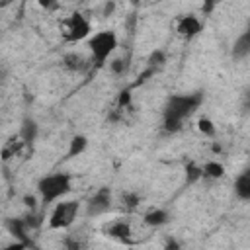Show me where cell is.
<instances>
[{
	"instance_id": "9a60e30c",
	"label": "cell",
	"mask_w": 250,
	"mask_h": 250,
	"mask_svg": "<svg viewBox=\"0 0 250 250\" xmlns=\"http://www.w3.org/2000/svg\"><path fill=\"white\" fill-rule=\"evenodd\" d=\"M23 148H25V145L21 143V139H20V137H12V139L2 146L0 156H2V160H10V158H14L16 154H20Z\"/></svg>"
},
{
	"instance_id": "8992f818",
	"label": "cell",
	"mask_w": 250,
	"mask_h": 250,
	"mask_svg": "<svg viewBox=\"0 0 250 250\" xmlns=\"http://www.w3.org/2000/svg\"><path fill=\"white\" fill-rule=\"evenodd\" d=\"M111 209V191L109 188H100L86 203V213L90 217H98V215H104Z\"/></svg>"
},
{
	"instance_id": "30bf717a",
	"label": "cell",
	"mask_w": 250,
	"mask_h": 250,
	"mask_svg": "<svg viewBox=\"0 0 250 250\" xmlns=\"http://www.w3.org/2000/svg\"><path fill=\"white\" fill-rule=\"evenodd\" d=\"M37 135H39V125H37V121L31 119V117H25V119L21 121L20 133H18V137L21 139V143H23L25 146H31V145L37 141Z\"/></svg>"
},
{
	"instance_id": "52a82bcc",
	"label": "cell",
	"mask_w": 250,
	"mask_h": 250,
	"mask_svg": "<svg viewBox=\"0 0 250 250\" xmlns=\"http://www.w3.org/2000/svg\"><path fill=\"white\" fill-rule=\"evenodd\" d=\"M201 27H203L201 20H199L197 16H193V14H186V16H182V18L178 20V23H176V31H178V35H180V37H186V39L195 37V35L201 31Z\"/></svg>"
},
{
	"instance_id": "83f0119b",
	"label": "cell",
	"mask_w": 250,
	"mask_h": 250,
	"mask_svg": "<svg viewBox=\"0 0 250 250\" xmlns=\"http://www.w3.org/2000/svg\"><path fill=\"white\" fill-rule=\"evenodd\" d=\"M113 8H115V4H105V10H104V14H105V16H109V14L113 12Z\"/></svg>"
},
{
	"instance_id": "ac0fdd59",
	"label": "cell",
	"mask_w": 250,
	"mask_h": 250,
	"mask_svg": "<svg viewBox=\"0 0 250 250\" xmlns=\"http://www.w3.org/2000/svg\"><path fill=\"white\" fill-rule=\"evenodd\" d=\"M197 129H199L203 135H207V137H213V135H215V125H213V121H211L209 117H201V119L197 121Z\"/></svg>"
},
{
	"instance_id": "6da1fadb",
	"label": "cell",
	"mask_w": 250,
	"mask_h": 250,
	"mask_svg": "<svg viewBox=\"0 0 250 250\" xmlns=\"http://www.w3.org/2000/svg\"><path fill=\"white\" fill-rule=\"evenodd\" d=\"M201 102H203V94L201 92L170 96L166 105H164V129L172 131V133L180 131L182 123L199 109Z\"/></svg>"
},
{
	"instance_id": "7402d4cb",
	"label": "cell",
	"mask_w": 250,
	"mask_h": 250,
	"mask_svg": "<svg viewBox=\"0 0 250 250\" xmlns=\"http://www.w3.org/2000/svg\"><path fill=\"white\" fill-rule=\"evenodd\" d=\"M129 104H131V92H129V90H123V92H119L117 107H119V109H125Z\"/></svg>"
},
{
	"instance_id": "e0dca14e",
	"label": "cell",
	"mask_w": 250,
	"mask_h": 250,
	"mask_svg": "<svg viewBox=\"0 0 250 250\" xmlns=\"http://www.w3.org/2000/svg\"><path fill=\"white\" fill-rule=\"evenodd\" d=\"M88 146V139L84 135H76L70 139V145H68V152H66V158H74V156H80Z\"/></svg>"
},
{
	"instance_id": "9c48e42d",
	"label": "cell",
	"mask_w": 250,
	"mask_h": 250,
	"mask_svg": "<svg viewBox=\"0 0 250 250\" xmlns=\"http://www.w3.org/2000/svg\"><path fill=\"white\" fill-rule=\"evenodd\" d=\"M90 64H92V62H90L82 53H78V51H70V53H66V55L62 57V66H64L66 70H70V72H84Z\"/></svg>"
},
{
	"instance_id": "4316f807",
	"label": "cell",
	"mask_w": 250,
	"mask_h": 250,
	"mask_svg": "<svg viewBox=\"0 0 250 250\" xmlns=\"http://www.w3.org/2000/svg\"><path fill=\"white\" fill-rule=\"evenodd\" d=\"M23 201H25V205H27V207H31V209L35 207V197H33V195H25V197H23Z\"/></svg>"
},
{
	"instance_id": "cb8c5ba5",
	"label": "cell",
	"mask_w": 250,
	"mask_h": 250,
	"mask_svg": "<svg viewBox=\"0 0 250 250\" xmlns=\"http://www.w3.org/2000/svg\"><path fill=\"white\" fill-rule=\"evenodd\" d=\"M2 250H27V244H23V242H12V244H8V246H4Z\"/></svg>"
},
{
	"instance_id": "5bb4252c",
	"label": "cell",
	"mask_w": 250,
	"mask_h": 250,
	"mask_svg": "<svg viewBox=\"0 0 250 250\" xmlns=\"http://www.w3.org/2000/svg\"><path fill=\"white\" fill-rule=\"evenodd\" d=\"M143 221L148 227H162V225H166L170 221V213L164 211V209H150V211L145 213Z\"/></svg>"
},
{
	"instance_id": "7a4b0ae2",
	"label": "cell",
	"mask_w": 250,
	"mask_h": 250,
	"mask_svg": "<svg viewBox=\"0 0 250 250\" xmlns=\"http://www.w3.org/2000/svg\"><path fill=\"white\" fill-rule=\"evenodd\" d=\"M72 189V178L64 172H55L49 176H43L37 182V191L41 195V201L45 205L59 201L61 197H64L68 191Z\"/></svg>"
},
{
	"instance_id": "44dd1931",
	"label": "cell",
	"mask_w": 250,
	"mask_h": 250,
	"mask_svg": "<svg viewBox=\"0 0 250 250\" xmlns=\"http://www.w3.org/2000/svg\"><path fill=\"white\" fill-rule=\"evenodd\" d=\"M109 68H111L115 74H123V72H125V68H127V64H125V61H123V59H113V61L109 62Z\"/></svg>"
},
{
	"instance_id": "ffe728a7",
	"label": "cell",
	"mask_w": 250,
	"mask_h": 250,
	"mask_svg": "<svg viewBox=\"0 0 250 250\" xmlns=\"http://www.w3.org/2000/svg\"><path fill=\"white\" fill-rule=\"evenodd\" d=\"M186 176H188V184H193V182H197L199 178H203L201 168L195 166V164H188V166H186Z\"/></svg>"
},
{
	"instance_id": "277c9868",
	"label": "cell",
	"mask_w": 250,
	"mask_h": 250,
	"mask_svg": "<svg viewBox=\"0 0 250 250\" xmlns=\"http://www.w3.org/2000/svg\"><path fill=\"white\" fill-rule=\"evenodd\" d=\"M61 31H62V39L68 43H78L82 39H86L92 31V25L88 21L86 16H82L80 12L70 14L68 18L62 20L61 23Z\"/></svg>"
},
{
	"instance_id": "3957f363",
	"label": "cell",
	"mask_w": 250,
	"mask_h": 250,
	"mask_svg": "<svg viewBox=\"0 0 250 250\" xmlns=\"http://www.w3.org/2000/svg\"><path fill=\"white\" fill-rule=\"evenodd\" d=\"M88 47H90V55H92V64L96 68H102L105 64V61L109 59V55L117 47V35L111 29L98 31L90 37Z\"/></svg>"
},
{
	"instance_id": "5b68a950",
	"label": "cell",
	"mask_w": 250,
	"mask_h": 250,
	"mask_svg": "<svg viewBox=\"0 0 250 250\" xmlns=\"http://www.w3.org/2000/svg\"><path fill=\"white\" fill-rule=\"evenodd\" d=\"M78 211H80V203L78 201H61V203H57L53 213H51V217H49V227L53 230L68 229L76 221Z\"/></svg>"
},
{
	"instance_id": "8fae6325",
	"label": "cell",
	"mask_w": 250,
	"mask_h": 250,
	"mask_svg": "<svg viewBox=\"0 0 250 250\" xmlns=\"http://www.w3.org/2000/svg\"><path fill=\"white\" fill-rule=\"evenodd\" d=\"M6 227H8L10 234H14V236H16V240H18V242L29 244V236H27V232H29V225H27V221H25V219H8Z\"/></svg>"
},
{
	"instance_id": "ba28073f",
	"label": "cell",
	"mask_w": 250,
	"mask_h": 250,
	"mask_svg": "<svg viewBox=\"0 0 250 250\" xmlns=\"http://www.w3.org/2000/svg\"><path fill=\"white\" fill-rule=\"evenodd\" d=\"M105 234L113 240H119V242H125L129 244L131 242V225L129 221L125 219H119V221H113L105 227Z\"/></svg>"
},
{
	"instance_id": "4fadbf2b",
	"label": "cell",
	"mask_w": 250,
	"mask_h": 250,
	"mask_svg": "<svg viewBox=\"0 0 250 250\" xmlns=\"http://www.w3.org/2000/svg\"><path fill=\"white\" fill-rule=\"evenodd\" d=\"M250 55V31H244L236 41H234V47H232V57L236 61H242Z\"/></svg>"
},
{
	"instance_id": "484cf974",
	"label": "cell",
	"mask_w": 250,
	"mask_h": 250,
	"mask_svg": "<svg viewBox=\"0 0 250 250\" xmlns=\"http://www.w3.org/2000/svg\"><path fill=\"white\" fill-rule=\"evenodd\" d=\"M164 250H180V242H178L176 238H168Z\"/></svg>"
},
{
	"instance_id": "603a6c76",
	"label": "cell",
	"mask_w": 250,
	"mask_h": 250,
	"mask_svg": "<svg viewBox=\"0 0 250 250\" xmlns=\"http://www.w3.org/2000/svg\"><path fill=\"white\" fill-rule=\"evenodd\" d=\"M148 62H150V66H156V64H162V62H164V53H162V51H154V53L150 55V59H148Z\"/></svg>"
},
{
	"instance_id": "d4e9b609",
	"label": "cell",
	"mask_w": 250,
	"mask_h": 250,
	"mask_svg": "<svg viewBox=\"0 0 250 250\" xmlns=\"http://www.w3.org/2000/svg\"><path fill=\"white\" fill-rule=\"evenodd\" d=\"M64 246H66V250H80V242L72 240V238H64Z\"/></svg>"
},
{
	"instance_id": "2e32d148",
	"label": "cell",
	"mask_w": 250,
	"mask_h": 250,
	"mask_svg": "<svg viewBox=\"0 0 250 250\" xmlns=\"http://www.w3.org/2000/svg\"><path fill=\"white\" fill-rule=\"evenodd\" d=\"M201 174L205 178H213V180H219L225 176V166L219 162V160H209L201 166Z\"/></svg>"
},
{
	"instance_id": "d6986e66",
	"label": "cell",
	"mask_w": 250,
	"mask_h": 250,
	"mask_svg": "<svg viewBox=\"0 0 250 250\" xmlns=\"http://www.w3.org/2000/svg\"><path fill=\"white\" fill-rule=\"evenodd\" d=\"M121 201H123V207H127L129 211H133V209H135V207L141 203V197H139L137 193H131V191H127V193H123Z\"/></svg>"
},
{
	"instance_id": "7c38bea8",
	"label": "cell",
	"mask_w": 250,
	"mask_h": 250,
	"mask_svg": "<svg viewBox=\"0 0 250 250\" xmlns=\"http://www.w3.org/2000/svg\"><path fill=\"white\" fill-rule=\"evenodd\" d=\"M234 195L238 199H242V201H248L250 199V172L248 170H244L236 178V182H234Z\"/></svg>"
}]
</instances>
